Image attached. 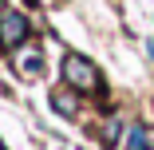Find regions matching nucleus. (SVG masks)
Instances as JSON below:
<instances>
[{
	"label": "nucleus",
	"instance_id": "f257e3e1",
	"mask_svg": "<svg viewBox=\"0 0 154 150\" xmlns=\"http://www.w3.org/2000/svg\"><path fill=\"white\" fill-rule=\"evenodd\" d=\"M63 79L75 87V91H95V87H99V71H95V63H91V59H83V55H67V59H63Z\"/></svg>",
	"mask_w": 154,
	"mask_h": 150
},
{
	"label": "nucleus",
	"instance_id": "f03ea898",
	"mask_svg": "<svg viewBox=\"0 0 154 150\" xmlns=\"http://www.w3.org/2000/svg\"><path fill=\"white\" fill-rule=\"evenodd\" d=\"M24 40H28V20L20 12H12V8H4L0 12V44L4 47H20Z\"/></svg>",
	"mask_w": 154,
	"mask_h": 150
},
{
	"label": "nucleus",
	"instance_id": "7ed1b4c3",
	"mask_svg": "<svg viewBox=\"0 0 154 150\" xmlns=\"http://www.w3.org/2000/svg\"><path fill=\"white\" fill-rule=\"evenodd\" d=\"M16 67H20L24 79H36V75L44 71V51H40V47H20V51H16Z\"/></svg>",
	"mask_w": 154,
	"mask_h": 150
},
{
	"label": "nucleus",
	"instance_id": "20e7f679",
	"mask_svg": "<svg viewBox=\"0 0 154 150\" xmlns=\"http://www.w3.org/2000/svg\"><path fill=\"white\" fill-rule=\"evenodd\" d=\"M51 107H55L59 115H67V118H71V115L79 111V103H75V99H71L67 91H55V95H51Z\"/></svg>",
	"mask_w": 154,
	"mask_h": 150
},
{
	"label": "nucleus",
	"instance_id": "39448f33",
	"mask_svg": "<svg viewBox=\"0 0 154 150\" xmlns=\"http://www.w3.org/2000/svg\"><path fill=\"white\" fill-rule=\"evenodd\" d=\"M127 150H150V134H146V127H131Z\"/></svg>",
	"mask_w": 154,
	"mask_h": 150
},
{
	"label": "nucleus",
	"instance_id": "423d86ee",
	"mask_svg": "<svg viewBox=\"0 0 154 150\" xmlns=\"http://www.w3.org/2000/svg\"><path fill=\"white\" fill-rule=\"evenodd\" d=\"M119 127H122L119 118H111V123L103 127V142H115V138H119Z\"/></svg>",
	"mask_w": 154,
	"mask_h": 150
},
{
	"label": "nucleus",
	"instance_id": "0eeeda50",
	"mask_svg": "<svg viewBox=\"0 0 154 150\" xmlns=\"http://www.w3.org/2000/svg\"><path fill=\"white\" fill-rule=\"evenodd\" d=\"M0 150H4V146H0Z\"/></svg>",
	"mask_w": 154,
	"mask_h": 150
}]
</instances>
